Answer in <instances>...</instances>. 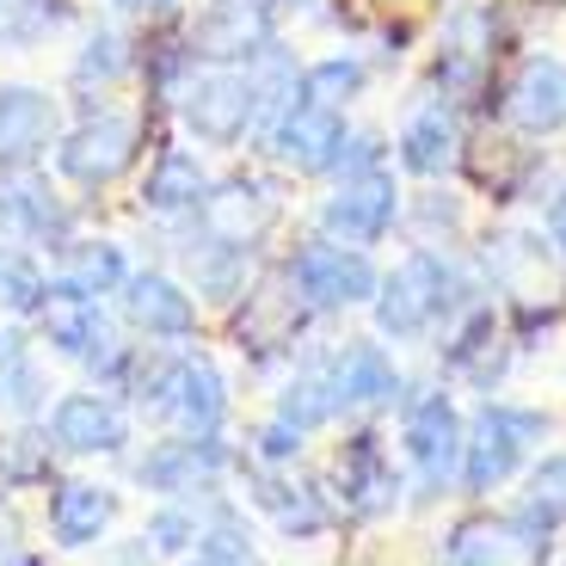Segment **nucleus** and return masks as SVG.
Returning a JSON list of instances; mask_svg holds the SVG:
<instances>
[{
	"instance_id": "obj_1",
	"label": "nucleus",
	"mask_w": 566,
	"mask_h": 566,
	"mask_svg": "<svg viewBox=\"0 0 566 566\" xmlns=\"http://www.w3.org/2000/svg\"><path fill=\"white\" fill-rule=\"evenodd\" d=\"M462 308V277L443 253L419 247L412 259H400L382 283H376V333L395 345H412L424 339L443 314Z\"/></svg>"
},
{
	"instance_id": "obj_2",
	"label": "nucleus",
	"mask_w": 566,
	"mask_h": 566,
	"mask_svg": "<svg viewBox=\"0 0 566 566\" xmlns=\"http://www.w3.org/2000/svg\"><path fill=\"white\" fill-rule=\"evenodd\" d=\"M536 438H548V412L511 407V400H486L462 431V486L468 493H493L517 474Z\"/></svg>"
},
{
	"instance_id": "obj_3",
	"label": "nucleus",
	"mask_w": 566,
	"mask_h": 566,
	"mask_svg": "<svg viewBox=\"0 0 566 566\" xmlns=\"http://www.w3.org/2000/svg\"><path fill=\"white\" fill-rule=\"evenodd\" d=\"M172 99H179L185 129L198 142H210V148H234V142H247L259 129V93L241 62H203V69H191Z\"/></svg>"
},
{
	"instance_id": "obj_4",
	"label": "nucleus",
	"mask_w": 566,
	"mask_h": 566,
	"mask_svg": "<svg viewBox=\"0 0 566 566\" xmlns=\"http://www.w3.org/2000/svg\"><path fill=\"white\" fill-rule=\"evenodd\" d=\"M283 277H290V290H296V302L308 314H333V308H364V302H376V265H369L364 247H345V241H302L296 253H290V265H283Z\"/></svg>"
},
{
	"instance_id": "obj_5",
	"label": "nucleus",
	"mask_w": 566,
	"mask_h": 566,
	"mask_svg": "<svg viewBox=\"0 0 566 566\" xmlns=\"http://www.w3.org/2000/svg\"><path fill=\"white\" fill-rule=\"evenodd\" d=\"M462 412L443 388H419L400 412V450L424 499H438L450 481H462Z\"/></svg>"
},
{
	"instance_id": "obj_6",
	"label": "nucleus",
	"mask_w": 566,
	"mask_h": 566,
	"mask_svg": "<svg viewBox=\"0 0 566 566\" xmlns=\"http://www.w3.org/2000/svg\"><path fill=\"white\" fill-rule=\"evenodd\" d=\"M136 142H142L136 117L99 105V112H86L69 136H56V172L69 185H81V191H105V185H117L136 167Z\"/></svg>"
},
{
	"instance_id": "obj_7",
	"label": "nucleus",
	"mask_w": 566,
	"mask_h": 566,
	"mask_svg": "<svg viewBox=\"0 0 566 566\" xmlns=\"http://www.w3.org/2000/svg\"><path fill=\"white\" fill-rule=\"evenodd\" d=\"M43 431L62 455H124L129 443V407L112 388H69L43 412Z\"/></svg>"
},
{
	"instance_id": "obj_8",
	"label": "nucleus",
	"mask_w": 566,
	"mask_h": 566,
	"mask_svg": "<svg viewBox=\"0 0 566 566\" xmlns=\"http://www.w3.org/2000/svg\"><path fill=\"white\" fill-rule=\"evenodd\" d=\"M271 228H277V191L265 179H247V172L210 185L198 203V234L210 247H247L253 253Z\"/></svg>"
},
{
	"instance_id": "obj_9",
	"label": "nucleus",
	"mask_w": 566,
	"mask_h": 566,
	"mask_svg": "<svg viewBox=\"0 0 566 566\" xmlns=\"http://www.w3.org/2000/svg\"><path fill=\"white\" fill-rule=\"evenodd\" d=\"M228 462H234V450L222 443V431H210V438L148 443V455H136L129 474L160 499H191V493H216V481H222Z\"/></svg>"
},
{
	"instance_id": "obj_10",
	"label": "nucleus",
	"mask_w": 566,
	"mask_h": 566,
	"mask_svg": "<svg viewBox=\"0 0 566 566\" xmlns=\"http://www.w3.org/2000/svg\"><path fill=\"white\" fill-rule=\"evenodd\" d=\"M155 419H172L185 438H210L228 419V376L216 369L210 352H172L167 388H160V412Z\"/></svg>"
},
{
	"instance_id": "obj_11",
	"label": "nucleus",
	"mask_w": 566,
	"mask_h": 566,
	"mask_svg": "<svg viewBox=\"0 0 566 566\" xmlns=\"http://www.w3.org/2000/svg\"><path fill=\"white\" fill-rule=\"evenodd\" d=\"M333 499H339L345 517H357V524H376V517H388V511L400 505V474H395V462H388L376 431H357V438L339 443Z\"/></svg>"
},
{
	"instance_id": "obj_12",
	"label": "nucleus",
	"mask_w": 566,
	"mask_h": 566,
	"mask_svg": "<svg viewBox=\"0 0 566 566\" xmlns=\"http://www.w3.org/2000/svg\"><path fill=\"white\" fill-rule=\"evenodd\" d=\"M400 216V191H395V172H352V179L321 203V234L326 241H345V247H376L395 228Z\"/></svg>"
},
{
	"instance_id": "obj_13",
	"label": "nucleus",
	"mask_w": 566,
	"mask_h": 566,
	"mask_svg": "<svg viewBox=\"0 0 566 566\" xmlns=\"http://www.w3.org/2000/svg\"><path fill=\"white\" fill-rule=\"evenodd\" d=\"M548 536L554 530L530 524L524 511L511 517H468L450 530V566H548Z\"/></svg>"
},
{
	"instance_id": "obj_14",
	"label": "nucleus",
	"mask_w": 566,
	"mask_h": 566,
	"mask_svg": "<svg viewBox=\"0 0 566 566\" xmlns=\"http://www.w3.org/2000/svg\"><path fill=\"white\" fill-rule=\"evenodd\" d=\"M117 302H124V321L142 339H160V345L198 339V296L179 277H167V271H129Z\"/></svg>"
},
{
	"instance_id": "obj_15",
	"label": "nucleus",
	"mask_w": 566,
	"mask_h": 566,
	"mask_svg": "<svg viewBox=\"0 0 566 566\" xmlns=\"http://www.w3.org/2000/svg\"><path fill=\"white\" fill-rule=\"evenodd\" d=\"M117 511H124L117 486L62 481V486H50V499H43V536H50V548H62V554L99 548V542L112 536Z\"/></svg>"
},
{
	"instance_id": "obj_16",
	"label": "nucleus",
	"mask_w": 566,
	"mask_h": 566,
	"mask_svg": "<svg viewBox=\"0 0 566 566\" xmlns=\"http://www.w3.org/2000/svg\"><path fill=\"white\" fill-rule=\"evenodd\" d=\"M38 333H43V345H50L56 357L86 364L93 376H105V364L124 352V339H112V321H105L99 302L62 296V290H50V302H43V314H38Z\"/></svg>"
},
{
	"instance_id": "obj_17",
	"label": "nucleus",
	"mask_w": 566,
	"mask_h": 566,
	"mask_svg": "<svg viewBox=\"0 0 566 566\" xmlns=\"http://www.w3.org/2000/svg\"><path fill=\"white\" fill-rule=\"evenodd\" d=\"M265 129H271V160L290 172H333V160L345 148V117L314 99L283 105Z\"/></svg>"
},
{
	"instance_id": "obj_18",
	"label": "nucleus",
	"mask_w": 566,
	"mask_h": 566,
	"mask_svg": "<svg viewBox=\"0 0 566 566\" xmlns=\"http://www.w3.org/2000/svg\"><path fill=\"white\" fill-rule=\"evenodd\" d=\"M253 499L290 542H314L333 530V486L308 481L296 468H253Z\"/></svg>"
},
{
	"instance_id": "obj_19",
	"label": "nucleus",
	"mask_w": 566,
	"mask_h": 566,
	"mask_svg": "<svg viewBox=\"0 0 566 566\" xmlns=\"http://www.w3.org/2000/svg\"><path fill=\"white\" fill-rule=\"evenodd\" d=\"M0 234L31 241V247H56L62 253V247L74 241V210L31 167L0 172Z\"/></svg>"
},
{
	"instance_id": "obj_20",
	"label": "nucleus",
	"mask_w": 566,
	"mask_h": 566,
	"mask_svg": "<svg viewBox=\"0 0 566 566\" xmlns=\"http://www.w3.org/2000/svg\"><path fill=\"white\" fill-rule=\"evenodd\" d=\"M56 124H62V112L43 86H25V81L0 86V172L38 167L56 148Z\"/></svg>"
},
{
	"instance_id": "obj_21",
	"label": "nucleus",
	"mask_w": 566,
	"mask_h": 566,
	"mask_svg": "<svg viewBox=\"0 0 566 566\" xmlns=\"http://www.w3.org/2000/svg\"><path fill=\"white\" fill-rule=\"evenodd\" d=\"M493 69V13L486 7H455L443 25V50H438V86L443 99L474 105Z\"/></svg>"
},
{
	"instance_id": "obj_22",
	"label": "nucleus",
	"mask_w": 566,
	"mask_h": 566,
	"mask_svg": "<svg viewBox=\"0 0 566 566\" xmlns=\"http://www.w3.org/2000/svg\"><path fill=\"white\" fill-rule=\"evenodd\" d=\"M271 43V0H203L185 50L198 62H247Z\"/></svg>"
},
{
	"instance_id": "obj_23",
	"label": "nucleus",
	"mask_w": 566,
	"mask_h": 566,
	"mask_svg": "<svg viewBox=\"0 0 566 566\" xmlns=\"http://www.w3.org/2000/svg\"><path fill=\"white\" fill-rule=\"evenodd\" d=\"M321 364H326L333 395H339V412H369V407H388V400L400 395L395 357H388L382 345H369V339L339 345V352H326Z\"/></svg>"
},
{
	"instance_id": "obj_24",
	"label": "nucleus",
	"mask_w": 566,
	"mask_h": 566,
	"mask_svg": "<svg viewBox=\"0 0 566 566\" xmlns=\"http://www.w3.org/2000/svg\"><path fill=\"white\" fill-rule=\"evenodd\" d=\"M505 117L530 136H554L566 124V62L560 56H530L505 86Z\"/></svg>"
},
{
	"instance_id": "obj_25",
	"label": "nucleus",
	"mask_w": 566,
	"mask_h": 566,
	"mask_svg": "<svg viewBox=\"0 0 566 566\" xmlns=\"http://www.w3.org/2000/svg\"><path fill=\"white\" fill-rule=\"evenodd\" d=\"M486 277L517 302H536L554 290V241L530 234V228H505L486 241Z\"/></svg>"
},
{
	"instance_id": "obj_26",
	"label": "nucleus",
	"mask_w": 566,
	"mask_h": 566,
	"mask_svg": "<svg viewBox=\"0 0 566 566\" xmlns=\"http://www.w3.org/2000/svg\"><path fill=\"white\" fill-rule=\"evenodd\" d=\"M302 302H296V290H290V277L283 283H259V290H247V302H241V352H253V357H271V352H290L296 345V333H302Z\"/></svg>"
},
{
	"instance_id": "obj_27",
	"label": "nucleus",
	"mask_w": 566,
	"mask_h": 566,
	"mask_svg": "<svg viewBox=\"0 0 566 566\" xmlns=\"http://www.w3.org/2000/svg\"><path fill=\"white\" fill-rule=\"evenodd\" d=\"M129 277V259L117 241H69L56 253V271H50V290H62V296H117Z\"/></svg>"
},
{
	"instance_id": "obj_28",
	"label": "nucleus",
	"mask_w": 566,
	"mask_h": 566,
	"mask_svg": "<svg viewBox=\"0 0 566 566\" xmlns=\"http://www.w3.org/2000/svg\"><path fill=\"white\" fill-rule=\"evenodd\" d=\"M443 369L462 376L474 388H493V376L505 369V352H499V314L486 302H468L455 333L443 339Z\"/></svg>"
},
{
	"instance_id": "obj_29",
	"label": "nucleus",
	"mask_w": 566,
	"mask_h": 566,
	"mask_svg": "<svg viewBox=\"0 0 566 566\" xmlns=\"http://www.w3.org/2000/svg\"><path fill=\"white\" fill-rule=\"evenodd\" d=\"M203 191H210V172L191 148H160L148 179H142V210L148 216H198Z\"/></svg>"
},
{
	"instance_id": "obj_30",
	"label": "nucleus",
	"mask_w": 566,
	"mask_h": 566,
	"mask_svg": "<svg viewBox=\"0 0 566 566\" xmlns=\"http://www.w3.org/2000/svg\"><path fill=\"white\" fill-rule=\"evenodd\" d=\"M400 167L407 172H419V179H438L443 167L455 160V117H450V105L443 99H431V105H419V112L400 124Z\"/></svg>"
},
{
	"instance_id": "obj_31",
	"label": "nucleus",
	"mask_w": 566,
	"mask_h": 566,
	"mask_svg": "<svg viewBox=\"0 0 566 566\" xmlns=\"http://www.w3.org/2000/svg\"><path fill=\"white\" fill-rule=\"evenodd\" d=\"M0 407L13 419H38L50 407V376H43V352L19 333H0Z\"/></svg>"
},
{
	"instance_id": "obj_32",
	"label": "nucleus",
	"mask_w": 566,
	"mask_h": 566,
	"mask_svg": "<svg viewBox=\"0 0 566 566\" xmlns=\"http://www.w3.org/2000/svg\"><path fill=\"white\" fill-rule=\"evenodd\" d=\"M50 468H56V443H50V431H43L38 419H19L13 431L0 438V486H7V493L43 486Z\"/></svg>"
},
{
	"instance_id": "obj_33",
	"label": "nucleus",
	"mask_w": 566,
	"mask_h": 566,
	"mask_svg": "<svg viewBox=\"0 0 566 566\" xmlns=\"http://www.w3.org/2000/svg\"><path fill=\"white\" fill-rule=\"evenodd\" d=\"M277 419H283V424H296V431H321V424L339 419V395H333V382H326V364H321V357L283 382Z\"/></svg>"
},
{
	"instance_id": "obj_34",
	"label": "nucleus",
	"mask_w": 566,
	"mask_h": 566,
	"mask_svg": "<svg viewBox=\"0 0 566 566\" xmlns=\"http://www.w3.org/2000/svg\"><path fill=\"white\" fill-rule=\"evenodd\" d=\"M74 25L69 0H0V50H38Z\"/></svg>"
},
{
	"instance_id": "obj_35",
	"label": "nucleus",
	"mask_w": 566,
	"mask_h": 566,
	"mask_svg": "<svg viewBox=\"0 0 566 566\" xmlns=\"http://www.w3.org/2000/svg\"><path fill=\"white\" fill-rule=\"evenodd\" d=\"M247 271H253V253L247 247H191V296L203 302H241L247 296Z\"/></svg>"
},
{
	"instance_id": "obj_36",
	"label": "nucleus",
	"mask_w": 566,
	"mask_h": 566,
	"mask_svg": "<svg viewBox=\"0 0 566 566\" xmlns=\"http://www.w3.org/2000/svg\"><path fill=\"white\" fill-rule=\"evenodd\" d=\"M129 69H136V50H129V38H124V31H112V25H99L93 38L81 43V56H74L69 81L81 86V93H93V86H99V93H112V86L124 81Z\"/></svg>"
},
{
	"instance_id": "obj_37",
	"label": "nucleus",
	"mask_w": 566,
	"mask_h": 566,
	"mask_svg": "<svg viewBox=\"0 0 566 566\" xmlns=\"http://www.w3.org/2000/svg\"><path fill=\"white\" fill-rule=\"evenodd\" d=\"M198 530H203V511L185 505V499H160L142 524V554L148 560H179V554H198Z\"/></svg>"
},
{
	"instance_id": "obj_38",
	"label": "nucleus",
	"mask_w": 566,
	"mask_h": 566,
	"mask_svg": "<svg viewBox=\"0 0 566 566\" xmlns=\"http://www.w3.org/2000/svg\"><path fill=\"white\" fill-rule=\"evenodd\" d=\"M43 302H50V277L31 253L0 241V314H13V321H38Z\"/></svg>"
},
{
	"instance_id": "obj_39",
	"label": "nucleus",
	"mask_w": 566,
	"mask_h": 566,
	"mask_svg": "<svg viewBox=\"0 0 566 566\" xmlns=\"http://www.w3.org/2000/svg\"><path fill=\"white\" fill-rule=\"evenodd\" d=\"M198 560H203V566H259L253 530H247V517H241L234 505H210V511H203Z\"/></svg>"
},
{
	"instance_id": "obj_40",
	"label": "nucleus",
	"mask_w": 566,
	"mask_h": 566,
	"mask_svg": "<svg viewBox=\"0 0 566 566\" xmlns=\"http://www.w3.org/2000/svg\"><path fill=\"white\" fill-rule=\"evenodd\" d=\"M364 81H369V69L357 56H326V62H314L308 74H302V99H314V105H352L357 93H364Z\"/></svg>"
},
{
	"instance_id": "obj_41",
	"label": "nucleus",
	"mask_w": 566,
	"mask_h": 566,
	"mask_svg": "<svg viewBox=\"0 0 566 566\" xmlns=\"http://www.w3.org/2000/svg\"><path fill=\"white\" fill-rule=\"evenodd\" d=\"M524 517L542 530L566 524V455H542L530 468V493H524Z\"/></svg>"
},
{
	"instance_id": "obj_42",
	"label": "nucleus",
	"mask_w": 566,
	"mask_h": 566,
	"mask_svg": "<svg viewBox=\"0 0 566 566\" xmlns=\"http://www.w3.org/2000/svg\"><path fill=\"white\" fill-rule=\"evenodd\" d=\"M302 438H308V431H296V424H283L277 412H271L265 424H259L253 431V468H296L302 462Z\"/></svg>"
},
{
	"instance_id": "obj_43",
	"label": "nucleus",
	"mask_w": 566,
	"mask_h": 566,
	"mask_svg": "<svg viewBox=\"0 0 566 566\" xmlns=\"http://www.w3.org/2000/svg\"><path fill=\"white\" fill-rule=\"evenodd\" d=\"M376 160H382V142L345 129V148H339V160H333V172H345V179H352V172H376Z\"/></svg>"
},
{
	"instance_id": "obj_44",
	"label": "nucleus",
	"mask_w": 566,
	"mask_h": 566,
	"mask_svg": "<svg viewBox=\"0 0 566 566\" xmlns=\"http://www.w3.org/2000/svg\"><path fill=\"white\" fill-rule=\"evenodd\" d=\"M419 216H424L431 228H443V234H455V228H462V203L443 198V191H431V198L419 203Z\"/></svg>"
},
{
	"instance_id": "obj_45",
	"label": "nucleus",
	"mask_w": 566,
	"mask_h": 566,
	"mask_svg": "<svg viewBox=\"0 0 566 566\" xmlns=\"http://www.w3.org/2000/svg\"><path fill=\"white\" fill-rule=\"evenodd\" d=\"M112 7H124V13H155V19L179 13V0H112Z\"/></svg>"
},
{
	"instance_id": "obj_46",
	"label": "nucleus",
	"mask_w": 566,
	"mask_h": 566,
	"mask_svg": "<svg viewBox=\"0 0 566 566\" xmlns=\"http://www.w3.org/2000/svg\"><path fill=\"white\" fill-rule=\"evenodd\" d=\"M548 241L560 247V259H566V191L554 198V210H548Z\"/></svg>"
},
{
	"instance_id": "obj_47",
	"label": "nucleus",
	"mask_w": 566,
	"mask_h": 566,
	"mask_svg": "<svg viewBox=\"0 0 566 566\" xmlns=\"http://www.w3.org/2000/svg\"><path fill=\"white\" fill-rule=\"evenodd\" d=\"M0 566H31V554L19 548V536H0Z\"/></svg>"
},
{
	"instance_id": "obj_48",
	"label": "nucleus",
	"mask_w": 566,
	"mask_h": 566,
	"mask_svg": "<svg viewBox=\"0 0 566 566\" xmlns=\"http://www.w3.org/2000/svg\"><path fill=\"white\" fill-rule=\"evenodd\" d=\"M185 566H203V560H185Z\"/></svg>"
}]
</instances>
